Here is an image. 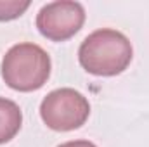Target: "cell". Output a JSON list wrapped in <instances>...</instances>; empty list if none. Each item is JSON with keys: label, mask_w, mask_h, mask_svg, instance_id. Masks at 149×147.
<instances>
[{"label": "cell", "mask_w": 149, "mask_h": 147, "mask_svg": "<svg viewBox=\"0 0 149 147\" xmlns=\"http://www.w3.org/2000/svg\"><path fill=\"white\" fill-rule=\"evenodd\" d=\"M134 49L130 40L113 28L95 30L78 49V61L87 73L94 76L121 74L132 62Z\"/></svg>", "instance_id": "obj_1"}, {"label": "cell", "mask_w": 149, "mask_h": 147, "mask_svg": "<svg viewBox=\"0 0 149 147\" xmlns=\"http://www.w3.org/2000/svg\"><path fill=\"white\" fill-rule=\"evenodd\" d=\"M52 69L50 55L37 43L23 42L12 45L0 66L5 85L17 92H35L42 88Z\"/></svg>", "instance_id": "obj_2"}, {"label": "cell", "mask_w": 149, "mask_h": 147, "mask_svg": "<svg viewBox=\"0 0 149 147\" xmlns=\"http://www.w3.org/2000/svg\"><path fill=\"white\" fill-rule=\"evenodd\" d=\"M88 114L90 104L87 97L68 87L49 92L40 104L42 121L54 132H71L83 126Z\"/></svg>", "instance_id": "obj_3"}, {"label": "cell", "mask_w": 149, "mask_h": 147, "mask_svg": "<svg viewBox=\"0 0 149 147\" xmlns=\"http://www.w3.org/2000/svg\"><path fill=\"white\" fill-rule=\"evenodd\" d=\"M85 23V9L74 0L45 3L37 14V28L50 42H66L74 37Z\"/></svg>", "instance_id": "obj_4"}, {"label": "cell", "mask_w": 149, "mask_h": 147, "mask_svg": "<svg viewBox=\"0 0 149 147\" xmlns=\"http://www.w3.org/2000/svg\"><path fill=\"white\" fill-rule=\"evenodd\" d=\"M23 126L21 107L5 97H0V144L12 140Z\"/></svg>", "instance_id": "obj_5"}, {"label": "cell", "mask_w": 149, "mask_h": 147, "mask_svg": "<svg viewBox=\"0 0 149 147\" xmlns=\"http://www.w3.org/2000/svg\"><path fill=\"white\" fill-rule=\"evenodd\" d=\"M30 0H0V21H12L24 14Z\"/></svg>", "instance_id": "obj_6"}, {"label": "cell", "mask_w": 149, "mask_h": 147, "mask_svg": "<svg viewBox=\"0 0 149 147\" xmlns=\"http://www.w3.org/2000/svg\"><path fill=\"white\" fill-rule=\"evenodd\" d=\"M57 147H97V146L90 140H70V142H64V144H61Z\"/></svg>", "instance_id": "obj_7"}]
</instances>
